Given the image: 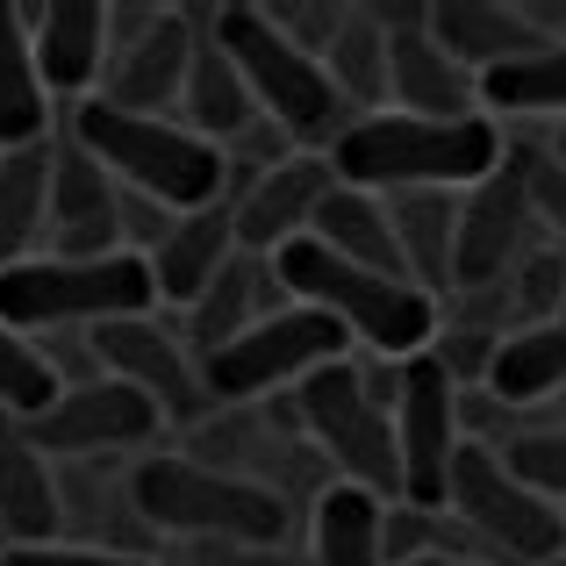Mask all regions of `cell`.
<instances>
[{"mask_svg": "<svg viewBox=\"0 0 566 566\" xmlns=\"http://www.w3.org/2000/svg\"><path fill=\"white\" fill-rule=\"evenodd\" d=\"M510 158V129L495 115H459V123H430V115H359L345 137L331 144V172L366 193H467Z\"/></svg>", "mask_w": 566, "mask_h": 566, "instance_id": "1", "label": "cell"}, {"mask_svg": "<svg viewBox=\"0 0 566 566\" xmlns=\"http://www.w3.org/2000/svg\"><path fill=\"white\" fill-rule=\"evenodd\" d=\"M273 280H280V294H287V302H308V308H323V316H337L366 359L409 366V359H423V352H438L444 302H438V294H423L416 280L366 273V265L323 251L316 237L273 251Z\"/></svg>", "mask_w": 566, "mask_h": 566, "instance_id": "2", "label": "cell"}, {"mask_svg": "<svg viewBox=\"0 0 566 566\" xmlns=\"http://www.w3.org/2000/svg\"><path fill=\"white\" fill-rule=\"evenodd\" d=\"M129 502L144 531H172L193 545H280L287 495L259 473H230L201 452H144L129 467Z\"/></svg>", "mask_w": 566, "mask_h": 566, "instance_id": "3", "label": "cell"}, {"mask_svg": "<svg viewBox=\"0 0 566 566\" xmlns=\"http://www.w3.org/2000/svg\"><path fill=\"white\" fill-rule=\"evenodd\" d=\"M65 137L86 144L101 166L115 172L123 193H144V201L172 208V216H193V208L230 201V151H216L208 137H193L172 115H123L108 101H80L65 115Z\"/></svg>", "mask_w": 566, "mask_h": 566, "instance_id": "4", "label": "cell"}, {"mask_svg": "<svg viewBox=\"0 0 566 566\" xmlns=\"http://www.w3.org/2000/svg\"><path fill=\"white\" fill-rule=\"evenodd\" d=\"M158 280L144 251H108V259H51L36 251L29 265L0 273V323L22 337H57V331H101L123 316H151Z\"/></svg>", "mask_w": 566, "mask_h": 566, "instance_id": "5", "label": "cell"}, {"mask_svg": "<svg viewBox=\"0 0 566 566\" xmlns=\"http://www.w3.org/2000/svg\"><path fill=\"white\" fill-rule=\"evenodd\" d=\"M216 43L230 51V65L244 72L259 115L280 123L294 144H316V151L331 158V144L359 123V115L345 108V94L331 86V65L308 57V51H294V43L265 22V8H251V0H222V8H216Z\"/></svg>", "mask_w": 566, "mask_h": 566, "instance_id": "6", "label": "cell"}, {"mask_svg": "<svg viewBox=\"0 0 566 566\" xmlns=\"http://www.w3.org/2000/svg\"><path fill=\"white\" fill-rule=\"evenodd\" d=\"M302 438L331 459V481L366 488L387 510L401 502V444H395V409L366 387V359H337L316 380L294 387Z\"/></svg>", "mask_w": 566, "mask_h": 566, "instance_id": "7", "label": "cell"}, {"mask_svg": "<svg viewBox=\"0 0 566 566\" xmlns=\"http://www.w3.org/2000/svg\"><path fill=\"white\" fill-rule=\"evenodd\" d=\"M352 331L337 316L308 302H280L273 316H259L237 345H222L216 359H201V380H208V401L216 409H244V401H273V395H294L302 380H316L323 366L352 359Z\"/></svg>", "mask_w": 566, "mask_h": 566, "instance_id": "8", "label": "cell"}, {"mask_svg": "<svg viewBox=\"0 0 566 566\" xmlns=\"http://www.w3.org/2000/svg\"><path fill=\"white\" fill-rule=\"evenodd\" d=\"M444 516H452L495 566H553V559H566V510L545 502L538 488L516 481L510 459H502L495 444H467V452H459Z\"/></svg>", "mask_w": 566, "mask_h": 566, "instance_id": "9", "label": "cell"}, {"mask_svg": "<svg viewBox=\"0 0 566 566\" xmlns=\"http://www.w3.org/2000/svg\"><path fill=\"white\" fill-rule=\"evenodd\" d=\"M395 444H401V502L438 510L452 495V467L467 452V380L423 352L401 366V395H395Z\"/></svg>", "mask_w": 566, "mask_h": 566, "instance_id": "10", "label": "cell"}, {"mask_svg": "<svg viewBox=\"0 0 566 566\" xmlns=\"http://www.w3.org/2000/svg\"><path fill=\"white\" fill-rule=\"evenodd\" d=\"M36 452L51 467H86V459H115V452H151V438H166V409L151 395H137L129 380L101 374V380H65V395L29 423Z\"/></svg>", "mask_w": 566, "mask_h": 566, "instance_id": "11", "label": "cell"}, {"mask_svg": "<svg viewBox=\"0 0 566 566\" xmlns=\"http://www.w3.org/2000/svg\"><path fill=\"white\" fill-rule=\"evenodd\" d=\"M531 230H538L531 187H524V172L502 158V172H488L481 187L459 193V273H452V294H502L516 280V265L531 259Z\"/></svg>", "mask_w": 566, "mask_h": 566, "instance_id": "12", "label": "cell"}, {"mask_svg": "<svg viewBox=\"0 0 566 566\" xmlns=\"http://www.w3.org/2000/svg\"><path fill=\"white\" fill-rule=\"evenodd\" d=\"M94 337V366L115 380H129L137 395H151L158 409H166V423H193V416H208L216 401H208V380H201V359L187 352V337L172 331V323L151 316H123V323H101Z\"/></svg>", "mask_w": 566, "mask_h": 566, "instance_id": "13", "label": "cell"}, {"mask_svg": "<svg viewBox=\"0 0 566 566\" xmlns=\"http://www.w3.org/2000/svg\"><path fill=\"white\" fill-rule=\"evenodd\" d=\"M43 251L51 259H108V251H129L123 244V187L72 137L51 144V237H43Z\"/></svg>", "mask_w": 566, "mask_h": 566, "instance_id": "14", "label": "cell"}, {"mask_svg": "<svg viewBox=\"0 0 566 566\" xmlns=\"http://www.w3.org/2000/svg\"><path fill=\"white\" fill-rule=\"evenodd\" d=\"M331 187H337V172H331V158H323V151H294L287 166L251 172V180L230 193L237 244H244L251 259H273V251L302 244V237L316 230V208H323V193H331Z\"/></svg>", "mask_w": 566, "mask_h": 566, "instance_id": "15", "label": "cell"}, {"mask_svg": "<svg viewBox=\"0 0 566 566\" xmlns=\"http://www.w3.org/2000/svg\"><path fill=\"white\" fill-rule=\"evenodd\" d=\"M193 51H201V22H193V8H166L151 36H137L129 51H115L108 80H101V101L123 108V115H166V108H180Z\"/></svg>", "mask_w": 566, "mask_h": 566, "instance_id": "16", "label": "cell"}, {"mask_svg": "<svg viewBox=\"0 0 566 566\" xmlns=\"http://www.w3.org/2000/svg\"><path fill=\"white\" fill-rule=\"evenodd\" d=\"M29 36H36V65L51 101H94V86L108 80V0H43L29 8Z\"/></svg>", "mask_w": 566, "mask_h": 566, "instance_id": "17", "label": "cell"}, {"mask_svg": "<svg viewBox=\"0 0 566 566\" xmlns=\"http://www.w3.org/2000/svg\"><path fill=\"white\" fill-rule=\"evenodd\" d=\"M65 538V473L36 452L22 416H0V553Z\"/></svg>", "mask_w": 566, "mask_h": 566, "instance_id": "18", "label": "cell"}, {"mask_svg": "<svg viewBox=\"0 0 566 566\" xmlns=\"http://www.w3.org/2000/svg\"><path fill=\"white\" fill-rule=\"evenodd\" d=\"M387 108L430 115V123H459V115H481V80L459 57L438 51L430 22H416L401 36H387Z\"/></svg>", "mask_w": 566, "mask_h": 566, "instance_id": "19", "label": "cell"}, {"mask_svg": "<svg viewBox=\"0 0 566 566\" xmlns=\"http://www.w3.org/2000/svg\"><path fill=\"white\" fill-rule=\"evenodd\" d=\"M430 36H438V51L459 57L473 80L545 51V36L531 29L524 0H430Z\"/></svg>", "mask_w": 566, "mask_h": 566, "instance_id": "20", "label": "cell"}, {"mask_svg": "<svg viewBox=\"0 0 566 566\" xmlns=\"http://www.w3.org/2000/svg\"><path fill=\"white\" fill-rule=\"evenodd\" d=\"M237 208L216 201V208H193V216H172V230L158 237L144 259H151V280H158V302L172 308H193L208 287H216V273L237 259Z\"/></svg>", "mask_w": 566, "mask_h": 566, "instance_id": "21", "label": "cell"}, {"mask_svg": "<svg viewBox=\"0 0 566 566\" xmlns=\"http://www.w3.org/2000/svg\"><path fill=\"white\" fill-rule=\"evenodd\" d=\"M201 22V51H193V72H187V101H180V123L193 137H208L216 151H230L251 123H259V101H251L244 72L230 65V51L216 43V8H193Z\"/></svg>", "mask_w": 566, "mask_h": 566, "instance_id": "22", "label": "cell"}, {"mask_svg": "<svg viewBox=\"0 0 566 566\" xmlns=\"http://www.w3.org/2000/svg\"><path fill=\"white\" fill-rule=\"evenodd\" d=\"M280 302H287V294H280V280H273V259L237 251V259L216 273V287L187 308V345L201 352V359H216L222 345H237V337H244L259 316H273Z\"/></svg>", "mask_w": 566, "mask_h": 566, "instance_id": "23", "label": "cell"}, {"mask_svg": "<svg viewBox=\"0 0 566 566\" xmlns=\"http://www.w3.org/2000/svg\"><path fill=\"white\" fill-rule=\"evenodd\" d=\"M29 144H51V86L36 65L29 8L0 0V151H29Z\"/></svg>", "mask_w": 566, "mask_h": 566, "instance_id": "24", "label": "cell"}, {"mask_svg": "<svg viewBox=\"0 0 566 566\" xmlns=\"http://www.w3.org/2000/svg\"><path fill=\"white\" fill-rule=\"evenodd\" d=\"M559 387H566V316L510 331V337L495 345V359H488V374H481V395L502 401L510 416L553 401Z\"/></svg>", "mask_w": 566, "mask_h": 566, "instance_id": "25", "label": "cell"}, {"mask_svg": "<svg viewBox=\"0 0 566 566\" xmlns=\"http://www.w3.org/2000/svg\"><path fill=\"white\" fill-rule=\"evenodd\" d=\"M395 216V244L401 265L423 294L452 302V273H459V193H387Z\"/></svg>", "mask_w": 566, "mask_h": 566, "instance_id": "26", "label": "cell"}, {"mask_svg": "<svg viewBox=\"0 0 566 566\" xmlns=\"http://www.w3.org/2000/svg\"><path fill=\"white\" fill-rule=\"evenodd\" d=\"M316 237L323 251H337V259L366 265V273H395L409 280V265H401V244H395V216H387V193H366V187H345L337 180L323 193L316 208Z\"/></svg>", "mask_w": 566, "mask_h": 566, "instance_id": "27", "label": "cell"}, {"mask_svg": "<svg viewBox=\"0 0 566 566\" xmlns=\"http://www.w3.org/2000/svg\"><path fill=\"white\" fill-rule=\"evenodd\" d=\"M387 502L366 488L323 481L316 510H308V566H387Z\"/></svg>", "mask_w": 566, "mask_h": 566, "instance_id": "28", "label": "cell"}, {"mask_svg": "<svg viewBox=\"0 0 566 566\" xmlns=\"http://www.w3.org/2000/svg\"><path fill=\"white\" fill-rule=\"evenodd\" d=\"M51 144L0 151V273L29 265L36 244L51 237Z\"/></svg>", "mask_w": 566, "mask_h": 566, "instance_id": "29", "label": "cell"}, {"mask_svg": "<svg viewBox=\"0 0 566 566\" xmlns=\"http://www.w3.org/2000/svg\"><path fill=\"white\" fill-rule=\"evenodd\" d=\"M481 115H495V123H559L566 129V43H545L538 57H516V65L488 72Z\"/></svg>", "mask_w": 566, "mask_h": 566, "instance_id": "30", "label": "cell"}, {"mask_svg": "<svg viewBox=\"0 0 566 566\" xmlns=\"http://www.w3.org/2000/svg\"><path fill=\"white\" fill-rule=\"evenodd\" d=\"M331 86L345 94L352 115H380L387 108V29L374 22V8H352L345 29L331 43Z\"/></svg>", "mask_w": 566, "mask_h": 566, "instance_id": "31", "label": "cell"}, {"mask_svg": "<svg viewBox=\"0 0 566 566\" xmlns=\"http://www.w3.org/2000/svg\"><path fill=\"white\" fill-rule=\"evenodd\" d=\"M65 395V380H57L51 352L36 345V337H22L14 323H0V416H22V423H36L51 401Z\"/></svg>", "mask_w": 566, "mask_h": 566, "instance_id": "32", "label": "cell"}, {"mask_svg": "<svg viewBox=\"0 0 566 566\" xmlns=\"http://www.w3.org/2000/svg\"><path fill=\"white\" fill-rule=\"evenodd\" d=\"M502 459H510V473L524 488H538L545 502L566 510V423L559 430H516V438L502 444Z\"/></svg>", "mask_w": 566, "mask_h": 566, "instance_id": "33", "label": "cell"}, {"mask_svg": "<svg viewBox=\"0 0 566 566\" xmlns=\"http://www.w3.org/2000/svg\"><path fill=\"white\" fill-rule=\"evenodd\" d=\"M510 166L524 172V187H531V208H538V222L566 237V158L553 151V144H538V137H510Z\"/></svg>", "mask_w": 566, "mask_h": 566, "instance_id": "34", "label": "cell"}, {"mask_svg": "<svg viewBox=\"0 0 566 566\" xmlns=\"http://www.w3.org/2000/svg\"><path fill=\"white\" fill-rule=\"evenodd\" d=\"M345 14H352V8H337V0H273V8H265V22H273L280 36L294 43V51L331 57V43H337V29H345Z\"/></svg>", "mask_w": 566, "mask_h": 566, "instance_id": "35", "label": "cell"}, {"mask_svg": "<svg viewBox=\"0 0 566 566\" xmlns=\"http://www.w3.org/2000/svg\"><path fill=\"white\" fill-rule=\"evenodd\" d=\"M8 566H151L144 553H115V545H86V538H51V545H14L0 553Z\"/></svg>", "mask_w": 566, "mask_h": 566, "instance_id": "36", "label": "cell"}, {"mask_svg": "<svg viewBox=\"0 0 566 566\" xmlns=\"http://www.w3.org/2000/svg\"><path fill=\"white\" fill-rule=\"evenodd\" d=\"M187 566H294V559H280V545H193Z\"/></svg>", "mask_w": 566, "mask_h": 566, "instance_id": "37", "label": "cell"}, {"mask_svg": "<svg viewBox=\"0 0 566 566\" xmlns=\"http://www.w3.org/2000/svg\"><path fill=\"white\" fill-rule=\"evenodd\" d=\"M452 566H495V559H452Z\"/></svg>", "mask_w": 566, "mask_h": 566, "instance_id": "38", "label": "cell"}, {"mask_svg": "<svg viewBox=\"0 0 566 566\" xmlns=\"http://www.w3.org/2000/svg\"><path fill=\"white\" fill-rule=\"evenodd\" d=\"M553 151H559V158H566V129H559V137H553Z\"/></svg>", "mask_w": 566, "mask_h": 566, "instance_id": "39", "label": "cell"}, {"mask_svg": "<svg viewBox=\"0 0 566 566\" xmlns=\"http://www.w3.org/2000/svg\"><path fill=\"white\" fill-rule=\"evenodd\" d=\"M423 566H452V559H423Z\"/></svg>", "mask_w": 566, "mask_h": 566, "instance_id": "40", "label": "cell"}, {"mask_svg": "<svg viewBox=\"0 0 566 566\" xmlns=\"http://www.w3.org/2000/svg\"><path fill=\"white\" fill-rule=\"evenodd\" d=\"M553 566H566V559H553Z\"/></svg>", "mask_w": 566, "mask_h": 566, "instance_id": "41", "label": "cell"}, {"mask_svg": "<svg viewBox=\"0 0 566 566\" xmlns=\"http://www.w3.org/2000/svg\"><path fill=\"white\" fill-rule=\"evenodd\" d=\"M0 566H8V559H0Z\"/></svg>", "mask_w": 566, "mask_h": 566, "instance_id": "42", "label": "cell"}]
</instances>
